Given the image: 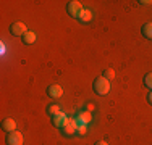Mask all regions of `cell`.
I'll use <instances>...</instances> for the list:
<instances>
[{
    "label": "cell",
    "instance_id": "obj_16",
    "mask_svg": "<svg viewBox=\"0 0 152 145\" xmlns=\"http://www.w3.org/2000/svg\"><path fill=\"white\" fill-rule=\"evenodd\" d=\"M86 129H88V124H83V123H78V134H86Z\"/></svg>",
    "mask_w": 152,
    "mask_h": 145
},
{
    "label": "cell",
    "instance_id": "obj_19",
    "mask_svg": "<svg viewBox=\"0 0 152 145\" xmlns=\"http://www.w3.org/2000/svg\"><path fill=\"white\" fill-rule=\"evenodd\" d=\"M86 110H89V111H92V110H94V105H92V103H89V105H88V108H86Z\"/></svg>",
    "mask_w": 152,
    "mask_h": 145
},
{
    "label": "cell",
    "instance_id": "obj_5",
    "mask_svg": "<svg viewBox=\"0 0 152 145\" xmlns=\"http://www.w3.org/2000/svg\"><path fill=\"white\" fill-rule=\"evenodd\" d=\"M66 121H68V116L65 115L63 111H60L58 115L52 116V126L57 128V129H63L65 124H66Z\"/></svg>",
    "mask_w": 152,
    "mask_h": 145
},
{
    "label": "cell",
    "instance_id": "obj_2",
    "mask_svg": "<svg viewBox=\"0 0 152 145\" xmlns=\"http://www.w3.org/2000/svg\"><path fill=\"white\" fill-rule=\"evenodd\" d=\"M66 12H68V14H70L71 18L79 20L83 12H84V8H83V5L78 2V0H71V2H68V5H66Z\"/></svg>",
    "mask_w": 152,
    "mask_h": 145
},
{
    "label": "cell",
    "instance_id": "obj_9",
    "mask_svg": "<svg viewBox=\"0 0 152 145\" xmlns=\"http://www.w3.org/2000/svg\"><path fill=\"white\" fill-rule=\"evenodd\" d=\"M2 129L5 130V132H13V130H16V123H15V119H12V118L3 119Z\"/></svg>",
    "mask_w": 152,
    "mask_h": 145
},
{
    "label": "cell",
    "instance_id": "obj_14",
    "mask_svg": "<svg viewBox=\"0 0 152 145\" xmlns=\"http://www.w3.org/2000/svg\"><path fill=\"white\" fill-rule=\"evenodd\" d=\"M102 78H105L107 81H113V79H115V71L112 70V68H105V70H104Z\"/></svg>",
    "mask_w": 152,
    "mask_h": 145
},
{
    "label": "cell",
    "instance_id": "obj_8",
    "mask_svg": "<svg viewBox=\"0 0 152 145\" xmlns=\"http://www.w3.org/2000/svg\"><path fill=\"white\" fill-rule=\"evenodd\" d=\"M76 121L78 123H83V124H89L91 123V119H92V116H91V111H88V110H79L78 113H76Z\"/></svg>",
    "mask_w": 152,
    "mask_h": 145
},
{
    "label": "cell",
    "instance_id": "obj_12",
    "mask_svg": "<svg viewBox=\"0 0 152 145\" xmlns=\"http://www.w3.org/2000/svg\"><path fill=\"white\" fill-rule=\"evenodd\" d=\"M60 105H57V103H53V105H49V107H47V115L50 116V118H52V116H55V115H58L60 113Z\"/></svg>",
    "mask_w": 152,
    "mask_h": 145
},
{
    "label": "cell",
    "instance_id": "obj_17",
    "mask_svg": "<svg viewBox=\"0 0 152 145\" xmlns=\"http://www.w3.org/2000/svg\"><path fill=\"white\" fill-rule=\"evenodd\" d=\"M147 103H149V105H152V90H151L149 94H147Z\"/></svg>",
    "mask_w": 152,
    "mask_h": 145
},
{
    "label": "cell",
    "instance_id": "obj_7",
    "mask_svg": "<svg viewBox=\"0 0 152 145\" xmlns=\"http://www.w3.org/2000/svg\"><path fill=\"white\" fill-rule=\"evenodd\" d=\"M45 94L50 97V99H60V97L63 95V89H61L58 84H52V86L47 87Z\"/></svg>",
    "mask_w": 152,
    "mask_h": 145
},
{
    "label": "cell",
    "instance_id": "obj_6",
    "mask_svg": "<svg viewBox=\"0 0 152 145\" xmlns=\"http://www.w3.org/2000/svg\"><path fill=\"white\" fill-rule=\"evenodd\" d=\"M61 130H63L65 136H71L73 132H78V121H76V118H68L66 124H65V128Z\"/></svg>",
    "mask_w": 152,
    "mask_h": 145
},
{
    "label": "cell",
    "instance_id": "obj_10",
    "mask_svg": "<svg viewBox=\"0 0 152 145\" xmlns=\"http://www.w3.org/2000/svg\"><path fill=\"white\" fill-rule=\"evenodd\" d=\"M141 34H142L144 39H147V41H152V23L142 24V28H141Z\"/></svg>",
    "mask_w": 152,
    "mask_h": 145
},
{
    "label": "cell",
    "instance_id": "obj_15",
    "mask_svg": "<svg viewBox=\"0 0 152 145\" xmlns=\"http://www.w3.org/2000/svg\"><path fill=\"white\" fill-rule=\"evenodd\" d=\"M142 82H144V86H146L147 89H149V90H152V72H147V74L144 76Z\"/></svg>",
    "mask_w": 152,
    "mask_h": 145
},
{
    "label": "cell",
    "instance_id": "obj_1",
    "mask_svg": "<svg viewBox=\"0 0 152 145\" xmlns=\"http://www.w3.org/2000/svg\"><path fill=\"white\" fill-rule=\"evenodd\" d=\"M92 89L97 95H107L108 90H110V82L105 78H97L92 84Z\"/></svg>",
    "mask_w": 152,
    "mask_h": 145
},
{
    "label": "cell",
    "instance_id": "obj_13",
    "mask_svg": "<svg viewBox=\"0 0 152 145\" xmlns=\"http://www.w3.org/2000/svg\"><path fill=\"white\" fill-rule=\"evenodd\" d=\"M91 20H92V12L91 10H84L83 14H81V18H79V21H81L83 24H88Z\"/></svg>",
    "mask_w": 152,
    "mask_h": 145
},
{
    "label": "cell",
    "instance_id": "obj_18",
    "mask_svg": "<svg viewBox=\"0 0 152 145\" xmlns=\"http://www.w3.org/2000/svg\"><path fill=\"white\" fill-rule=\"evenodd\" d=\"M94 145H107V142H104V140H99V142H96Z\"/></svg>",
    "mask_w": 152,
    "mask_h": 145
},
{
    "label": "cell",
    "instance_id": "obj_3",
    "mask_svg": "<svg viewBox=\"0 0 152 145\" xmlns=\"http://www.w3.org/2000/svg\"><path fill=\"white\" fill-rule=\"evenodd\" d=\"M5 142H7V145H23V142H24L23 134L18 132V130H13V132H7Z\"/></svg>",
    "mask_w": 152,
    "mask_h": 145
},
{
    "label": "cell",
    "instance_id": "obj_4",
    "mask_svg": "<svg viewBox=\"0 0 152 145\" xmlns=\"http://www.w3.org/2000/svg\"><path fill=\"white\" fill-rule=\"evenodd\" d=\"M10 32H12L13 36H16V37H23V36L28 32V28H26L24 23L16 21V23H13L12 26H10Z\"/></svg>",
    "mask_w": 152,
    "mask_h": 145
},
{
    "label": "cell",
    "instance_id": "obj_11",
    "mask_svg": "<svg viewBox=\"0 0 152 145\" xmlns=\"http://www.w3.org/2000/svg\"><path fill=\"white\" fill-rule=\"evenodd\" d=\"M23 44L24 45H32V44L36 42V32H32V31H28L26 34L23 36Z\"/></svg>",
    "mask_w": 152,
    "mask_h": 145
}]
</instances>
